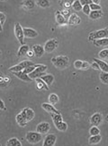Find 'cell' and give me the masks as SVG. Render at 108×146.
Segmentation results:
<instances>
[{
  "label": "cell",
  "mask_w": 108,
  "mask_h": 146,
  "mask_svg": "<svg viewBox=\"0 0 108 146\" xmlns=\"http://www.w3.org/2000/svg\"><path fill=\"white\" fill-rule=\"evenodd\" d=\"M50 128L51 127L50 123L46 121H42L37 125L36 130L38 133L41 135H45L50 132Z\"/></svg>",
  "instance_id": "cell-8"
},
{
  "label": "cell",
  "mask_w": 108,
  "mask_h": 146,
  "mask_svg": "<svg viewBox=\"0 0 108 146\" xmlns=\"http://www.w3.org/2000/svg\"><path fill=\"white\" fill-rule=\"evenodd\" d=\"M80 23H81V18L76 13L71 14L68 20V24L73 26L78 25L80 24Z\"/></svg>",
  "instance_id": "cell-13"
},
{
  "label": "cell",
  "mask_w": 108,
  "mask_h": 146,
  "mask_svg": "<svg viewBox=\"0 0 108 146\" xmlns=\"http://www.w3.org/2000/svg\"><path fill=\"white\" fill-rule=\"evenodd\" d=\"M91 67L93 69L95 70H100L99 65L95 61H94L92 63V64H91Z\"/></svg>",
  "instance_id": "cell-45"
},
{
  "label": "cell",
  "mask_w": 108,
  "mask_h": 146,
  "mask_svg": "<svg viewBox=\"0 0 108 146\" xmlns=\"http://www.w3.org/2000/svg\"><path fill=\"white\" fill-rule=\"evenodd\" d=\"M106 38H108V27L91 32L89 34L88 39L90 41H93Z\"/></svg>",
  "instance_id": "cell-3"
},
{
  "label": "cell",
  "mask_w": 108,
  "mask_h": 146,
  "mask_svg": "<svg viewBox=\"0 0 108 146\" xmlns=\"http://www.w3.org/2000/svg\"><path fill=\"white\" fill-rule=\"evenodd\" d=\"M27 57L29 58H32L34 57L35 55H34V51L32 50H29V51L27 52Z\"/></svg>",
  "instance_id": "cell-46"
},
{
  "label": "cell",
  "mask_w": 108,
  "mask_h": 146,
  "mask_svg": "<svg viewBox=\"0 0 108 146\" xmlns=\"http://www.w3.org/2000/svg\"><path fill=\"white\" fill-rule=\"evenodd\" d=\"M48 102L49 103L53 106L55 105L59 102V97L55 93H51L48 96Z\"/></svg>",
  "instance_id": "cell-27"
},
{
  "label": "cell",
  "mask_w": 108,
  "mask_h": 146,
  "mask_svg": "<svg viewBox=\"0 0 108 146\" xmlns=\"http://www.w3.org/2000/svg\"><path fill=\"white\" fill-rule=\"evenodd\" d=\"M93 44L97 47H105L108 46V38L96 40L93 41Z\"/></svg>",
  "instance_id": "cell-23"
},
{
  "label": "cell",
  "mask_w": 108,
  "mask_h": 146,
  "mask_svg": "<svg viewBox=\"0 0 108 146\" xmlns=\"http://www.w3.org/2000/svg\"><path fill=\"white\" fill-rule=\"evenodd\" d=\"M103 115L100 113H95L91 117L90 123L93 126L98 127L103 122Z\"/></svg>",
  "instance_id": "cell-10"
},
{
  "label": "cell",
  "mask_w": 108,
  "mask_h": 146,
  "mask_svg": "<svg viewBox=\"0 0 108 146\" xmlns=\"http://www.w3.org/2000/svg\"><path fill=\"white\" fill-rule=\"evenodd\" d=\"M6 146H22L21 141L17 137H11L6 141Z\"/></svg>",
  "instance_id": "cell-22"
},
{
  "label": "cell",
  "mask_w": 108,
  "mask_h": 146,
  "mask_svg": "<svg viewBox=\"0 0 108 146\" xmlns=\"http://www.w3.org/2000/svg\"><path fill=\"white\" fill-rule=\"evenodd\" d=\"M50 115L54 125L63 121L62 116L61 114H51Z\"/></svg>",
  "instance_id": "cell-32"
},
{
  "label": "cell",
  "mask_w": 108,
  "mask_h": 146,
  "mask_svg": "<svg viewBox=\"0 0 108 146\" xmlns=\"http://www.w3.org/2000/svg\"><path fill=\"white\" fill-rule=\"evenodd\" d=\"M74 1L72 0H64L59 1V4L64 9H70V8L72 6V4L74 2Z\"/></svg>",
  "instance_id": "cell-29"
},
{
  "label": "cell",
  "mask_w": 108,
  "mask_h": 146,
  "mask_svg": "<svg viewBox=\"0 0 108 146\" xmlns=\"http://www.w3.org/2000/svg\"><path fill=\"white\" fill-rule=\"evenodd\" d=\"M30 49H29V46L28 45L25 44L22 45L19 48L18 54H17L18 56L19 57H23L26 56L27 52Z\"/></svg>",
  "instance_id": "cell-17"
},
{
  "label": "cell",
  "mask_w": 108,
  "mask_h": 146,
  "mask_svg": "<svg viewBox=\"0 0 108 146\" xmlns=\"http://www.w3.org/2000/svg\"><path fill=\"white\" fill-rule=\"evenodd\" d=\"M23 31L25 38L28 39L35 38L39 36V34L34 29L29 27H23Z\"/></svg>",
  "instance_id": "cell-11"
},
{
  "label": "cell",
  "mask_w": 108,
  "mask_h": 146,
  "mask_svg": "<svg viewBox=\"0 0 108 146\" xmlns=\"http://www.w3.org/2000/svg\"><path fill=\"white\" fill-rule=\"evenodd\" d=\"M40 78L48 85V87L52 86L55 79L54 76L50 74H46L44 76L41 77Z\"/></svg>",
  "instance_id": "cell-21"
},
{
  "label": "cell",
  "mask_w": 108,
  "mask_h": 146,
  "mask_svg": "<svg viewBox=\"0 0 108 146\" xmlns=\"http://www.w3.org/2000/svg\"><path fill=\"white\" fill-rule=\"evenodd\" d=\"M57 136L53 133L48 134L43 140L42 146H54L57 141Z\"/></svg>",
  "instance_id": "cell-9"
},
{
  "label": "cell",
  "mask_w": 108,
  "mask_h": 146,
  "mask_svg": "<svg viewBox=\"0 0 108 146\" xmlns=\"http://www.w3.org/2000/svg\"><path fill=\"white\" fill-rule=\"evenodd\" d=\"M56 128L60 132H66L68 129V125L64 121H61L60 123L54 125Z\"/></svg>",
  "instance_id": "cell-28"
},
{
  "label": "cell",
  "mask_w": 108,
  "mask_h": 146,
  "mask_svg": "<svg viewBox=\"0 0 108 146\" xmlns=\"http://www.w3.org/2000/svg\"><path fill=\"white\" fill-rule=\"evenodd\" d=\"M32 50L34 51L35 56L37 58L41 57L45 52L44 47L41 45H34L32 47Z\"/></svg>",
  "instance_id": "cell-14"
},
{
  "label": "cell",
  "mask_w": 108,
  "mask_h": 146,
  "mask_svg": "<svg viewBox=\"0 0 108 146\" xmlns=\"http://www.w3.org/2000/svg\"><path fill=\"white\" fill-rule=\"evenodd\" d=\"M59 42L58 40L56 39H51L48 40L45 42L44 45V48L45 52L48 53H52L54 50H55L58 46Z\"/></svg>",
  "instance_id": "cell-6"
},
{
  "label": "cell",
  "mask_w": 108,
  "mask_h": 146,
  "mask_svg": "<svg viewBox=\"0 0 108 146\" xmlns=\"http://www.w3.org/2000/svg\"><path fill=\"white\" fill-rule=\"evenodd\" d=\"M6 20V16L4 13L1 12L0 13V25L3 26V25L5 23Z\"/></svg>",
  "instance_id": "cell-42"
},
{
  "label": "cell",
  "mask_w": 108,
  "mask_h": 146,
  "mask_svg": "<svg viewBox=\"0 0 108 146\" xmlns=\"http://www.w3.org/2000/svg\"><path fill=\"white\" fill-rule=\"evenodd\" d=\"M36 69L32 73L28 75L32 80L40 78L42 76L46 74L45 71L48 69V66L43 64H36Z\"/></svg>",
  "instance_id": "cell-2"
},
{
  "label": "cell",
  "mask_w": 108,
  "mask_h": 146,
  "mask_svg": "<svg viewBox=\"0 0 108 146\" xmlns=\"http://www.w3.org/2000/svg\"><path fill=\"white\" fill-rule=\"evenodd\" d=\"M101 136L99 135L91 136L89 139V143L91 145H95L99 143L101 141Z\"/></svg>",
  "instance_id": "cell-26"
},
{
  "label": "cell",
  "mask_w": 108,
  "mask_h": 146,
  "mask_svg": "<svg viewBox=\"0 0 108 146\" xmlns=\"http://www.w3.org/2000/svg\"><path fill=\"white\" fill-rule=\"evenodd\" d=\"M83 64V61L77 60L74 61V66L77 70H81L82 66Z\"/></svg>",
  "instance_id": "cell-39"
},
{
  "label": "cell",
  "mask_w": 108,
  "mask_h": 146,
  "mask_svg": "<svg viewBox=\"0 0 108 146\" xmlns=\"http://www.w3.org/2000/svg\"><path fill=\"white\" fill-rule=\"evenodd\" d=\"M20 113L27 123L33 120L35 117L34 111L28 107L25 108Z\"/></svg>",
  "instance_id": "cell-7"
},
{
  "label": "cell",
  "mask_w": 108,
  "mask_h": 146,
  "mask_svg": "<svg viewBox=\"0 0 108 146\" xmlns=\"http://www.w3.org/2000/svg\"><path fill=\"white\" fill-rule=\"evenodd\" d=\"M98 56L101 60L108 61V48H105L100 50L98 53Z\"/></svg>",
  "instance_id": "cell-33"
},
{
  "label": "cell",
  "mask_w": 108,
  "mask_h": 146,
  "mask_svg": "<svg viewBox=\"0 0 108 146\" xmlns=\"http://www.w3.org/2000/svg\"><path fill=\"white\" fill-rule=\"evenodd\" d=\"M82 11L83 13H84L85 15L89 16L91 12V9L90 8V5L83 6L82 7Z\"/></svg>",
  "instance_id": "cell-38"
},
{
  "label": "cell",
  "mask_w": 108,
  "mask_h": 146,
  "mask_svg": "<svg viewBox=\"0 0 108 146\" xmlns=\"http://www.w3.org/2000/svg\"><path fill=\"white\" fill-rule=\"evenodd\" d=\"M100 2V1H99V0H93V3L97 4V5H99Z\"/></svg>",
  "instance_id": "cell-48"
},
{
  "label": "cell",
  "mask_w": 108,
  "mask_h": 146,
  "mask_svg": "<svg viewBox=\"0 0 108 146\" xmlns=\"http://www.w3.org/2000/svg\"><path fill=\"white\" fill-rule=\"evenodd\" d=\"M35 65L29 66L27 68H25L23 70V72L27 75H29L30 74L32 73L34 71V70L36 69V65Z\"/></svg>",
  "instance_id": "cell-37"
},
{
  "label": "cell",
  "mask_w": 108,
  "mask_h": 146,
  "mask_svg": "<svg viewBox=\"0 0 108 146\" xmlns=\"http://www.w3.org/2000/svg\"><path fill=\"white\" fill-rule=\"evenodd\" d=\"M91 67V64L87 61H83V64L82 66L81 70H87Z\"/></svg>",
  "instance_id": "cell-43"
},
{
  "label": "cell",
  "mask_w": 108,
  "mask_h": 146,
  "mask_svg": "<svg viewBox=\"0 0 108 146\" xmlns=\"http://www.w3.org/2000/svg\"><path fill=\"white\" fill-rule=\"evenodd\" d=\"M36 82V88L38 91H42V90H49V87L48 85L45 84L44 81L41 78H37L34 80Z\"/></svg>",
  "instance_id": "cell-15"
},
{
  "label": "cell",
  "mask_w": 108,
  "mask_h": 146,
  "mask_svg": "<svg viewBox=\"0 0 108 146\" xmlns=\"http://www.w3.org/2000/svg\"><path fill=\"white\" fill-rule=\"evenodd\" d=\"M25 139L30 144L36 145L42 141V135L37 131H28L25 135Z\"/></svg>",
  "instance_id": "cell-4"
},
{
  "label": "cell",
  "mask_w": 108,
  "mask_h": 146,
  "mask_svg": "<svg viewBox=\"0 0 108 146\" xmlns=\"http://www.w3.org/2000/svg\"><path fill=\"white\" fill-rule=\"evenodd\" d=\"M91 11H97L101 10V7L100 5H97L94 3H92L90 5Z\"/></svg>",
  "instance_id": "cell-41"
},
{
  "label": "cell",
  "mask_w": 108,
  "mask_h": 146,
  "mask_svg": "<svg viewBox=\"0 0 108 146\" xmlns=\"http://www.w3.org/2000/svg\"><path fill=\"white\" fill-rule=\"evenodd\" d=\"M24 69L23 65H22L21 62H20L18 64L11 67L8 69V70L10 71L11 73H13V72H19L23 71Z\"/></svg>",
  "instance_id": "cell-30"
},
{
  "label": "cell",
  "mask_w": 108,
  "mask_h": 146,
  "mask_svg": "<svg viewBox=\"0 0 108 146\" xmlns=\"http://www.w3.org/2000/svg\"><path fill=\"white\" fill-rule=\"evenodd\" d=\"M93 60L98 64L101 72L108 73V64L107 63L105 62L103 60L97 58H94Z\"/></svg>",
  "instance_id": "cell-19"
},
{
  "label": "cell",
  "mask_w": 108,
  "mask_h": 146,
  "mask_svg": "<svg viewBox=\"0 0 108 146\" xmlns=\"http://www.w3.org/2000/svg\"><path fill=\"white\" fill-rule=\"evenodd\" d=\"M100 133L99 129L96 126H92L89 130V133L91 136L98 135L100 134Z\"/></svg>",
  "instance_id": "cell-36"
},
{
  "label": "cell",
  "mask_w": 108,
  "mask_h": 146,
  "mask_svg": "<svg viewBox=\"0 0 108 146\" xmlns=\"http://www.w3.org/2000/svg\"><path fill=\"white\" fill-rule=\"evenodd\" d=\"M105 119H106V120L108 122V114L107 115V116H106V118H105Z\"/></svg>",
  "instance_id": "cell-49"
},
{
  "label": "cell",
  "mask_w": 108,
  "mask_h": 146,
  "mask_svg": "<svg viewBox=\"0 0 108 146\" xmlns=\"http://www.w3.org/2000/svg\"><path fill=\"white\" fill-rule=\"evenodd\" d=\"M36 4V1L32 0H25L22 1L21 3L22 7L27 10L33 9L34 8Z\"/></svg>",
  "instance_id": "cell-20"
},
{
  "label": "cell",
  "mask_w": 108,
  "mask_h": 146,
  "mask_svg": "<svg viewBox=\"0 0 108 146\" xmlns=\"http://www.w3.org/2000/svg\"><path fill=\"white\" fill-rule=\"evenodd\" d=\"M53 65L59 70H64L69 66L70 59L65 55H59L51 59Z\"/></svg>",
  "instance_id": "cell-1"
},
{
  "label": "cell",
  "mask_w": 108,
  "mask_h": 146,
  "mask_svg": "<svg viewBox=\"0 0 108 146\" xmlns=\"http://www.w3.org/2000/svg\"><path fill=\"white\" fill-rule=\"evenodd\" d=\"M0 109L1 110H6L5 104L2 99L0 100Z\"/></svg>",
  "instance_id": "cell-47"
},
{
  "label": "cell",
  "mask_w": 108,
  "mask_h": 146,
  "mask_svg": "<svg viewBox=\"0 0 108 146\" xmlns=\"http://www.w3.org/2000/svg\"><path fill=\"white\" fill-rule=\"evenodd\" d=\"M61 14L63 15L67 20H68L70 16H71V11H70V9H64L62 11H60Z\"/></svg>",
  "instance_id": "cell-40"
},
{
  "label": "cell",
  "mask_w": 108,
  "mask_h": 146,
  "mask_svg": "<svg viewBox=\"0 0 108 146\" xmlns=\"http://www.w3.org/2000/svg\"><path fill=\"white\" fill-rule=\"evenodd\" d=\"M14 33L16 38L20 44H24V36L23 28L21 26V24L19 22H16L14 26Z\"/></svg>",
  "instance_id": "cell-5"
},
{
  "label": "cell",
  "mask_w": 108,
  "mask_h": 146,
  "mask_svg": "<svg viewBox=\"0 0 108 146\" xmlns=\"http://www.w3.org/2000/svg\"><path fill=\"white\" fill-rule=\"evenodd\" d=\"M42 109L46 112L51 114H60L59 111L55 108L54 106L50 103L44 102L41 104Z\"/></svg>",
  "instance_id": "cell-12"
},
{
  "label": "cell",
  "mask_w": 108,
  "mask_h": 146,
  "mask_svg": "<svg viewBox=\"0 0 108 146\" xmlns=\"http://www.w3.org/2000/svg\"><path fill=\"white\" fill-rule=\"evenodd\" d=\"M103 16V12L101 10L97 11H91L89 17L90 19L95 20L100 19Z\"/></svg>",
  "instance_id": "cell-25"
},
{
  "label": "cell",
  "mask_w": 108,
  "mask_h": 146,
  "mask_svg": "<svg viewBox=\"0 0 108 146\" xmlns=\"http://www.w3.org/2000/svg\"><path fill=\"white\" fill-rule=\"evenodd\" d=\"M80 2L83 6L87 5H90L93 3L92 0H80Z\"/></svg>",
  "instance_id": "cell-44"
},
{
  "label": "cell",
  "mask_w": 108,
  "mask_h": 146,
  "mask_svg": "<svg viewBox=\"0 0 108 146\" xmlns=\"http://www.w3.org/2000/svg\"><path fill=\"white\" fill-rule=\"evenodd\" d=\"M36 5L43 8H48L50 6V1L48 0H37L35 1Z\"/></svg>",
  "instance_id": "cell-31"
},
{
  "label": "cell",
  "mask_w": 108,
  "mask_h": 146,
  "mask_svg": "<svg viewBox=\"0 0 108 146\" xmlns=\"http://www.w3.org/2000/svg\"><path fill=\"white\" fill-rule=\"evenodd\" d=\"M16 121L17 124L21 127H25L27 126L28 123L24 119L20 113H18L16 116Z\"/></svg>",
  "instance_id": "cell-24"
},
{
  "label": "cell",
  "mask_w": 108,
  "mask_h": 146,
  "mask_svg": "<svg viewBox=\"0 0 108 146\" xmlns=\"http://www.w3.org/2000/svg\"><path fill=\"white\" fill-rule=\"evenodd\" d=\"M13 75L16 76L17 78L19 79L22 81H25V82H31L33 80L29 77L28 75H27L25 73H24L23 71L19 72H13L11 73Z\"/></svg>",
  "instance_id": "cell-16"
},
{
  "label": "cell",
  "mask_w": 108,
  "mask_h": 146,
  "mask_svg": "<svg viewBox=\"0 0 108 146\" xmlns=\"http://www.w3.org/2000/svg\"><path fill=\"white\" fill-rule=\"evenodd\" d=\"M99 79L102 83L108 84V73L101 72L99 75Z\"/></svg>",
  "instance_id": "cell-35"
},
{
  "label": "cell",
  "mask_w": 108,
  "mask_h": 146,
  "mask_svg": "<svg viewBox=\"0 0 108 146\" xmlns=\"http://www.w3.org/2000/svg\"><path fill=\"white\" fill-rule=\"evenodd\" d=\"M55 20L56 22L60 25H63L68 23V20L59 11H57L56 13Z\"/></svg>",
  "instance_id": "cell-18"
},
{
  "label": "cell",
  "mask_w": 108,
  "mask_h": 146,
  "mask_svg": "<svg viewBox=\"0 0 108 146\" xmlns=\"http://www.w3.org/2000/svg\"><path fill=\"white\" fill-rule=\"evenodd\" d=\"M72 7L73 8L74 11H82L83 6L82 5L80 1L76 0V1H74V2L72 4Z\"/></svg>",
  "instance_id": "cell-34"
}]
</instances>
